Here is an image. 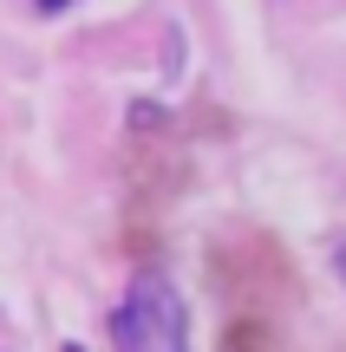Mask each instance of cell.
<instances>
[{
  "instance_id": "obj_1",
  "label": "cell",
  "mask_w": 346,
  "mask_h": 352,
  "mask_svg": "<svg viewBox=\"0 0 346 352\" xmlns=\"http://www.w3.org/2000/svg\"><path fill=\"white\" fill-rule=\"evenodd\" d=\"M111 346L118 352H190V314H183V294L164 274H138L125 287L111 314Z\"/></svg>"
},
{
  "instance_id": "obj_2",
  "label": "cell",
  "mask_w": 346,
  "mask_h": 352,
  "mask_svg": "<svg viewBox=\"0 0 346 352\" xmlns=\"http://www.w3.org/2000/svg\"><path fill=\"white\" fill-rule=\"evenodd\" d=\"M334 261H340V280H346V241H340V248H334Z\"/></svg>"
},
{
  "instance_id": "obj_3",
  "label": "cell",
  "mask_w": 346,
  "mask_h": 352,
  "mask_svg": "<svg viewBox=\"0 0 346 352\" xmlns=\"http://www.w3.org/2000/svg\"><path fill=\"white\" fill-rule=\"evenodd\" d=\"M39 7H46V13H59V7H72V0H39Z\"/></svg>"
}]
</instances>
